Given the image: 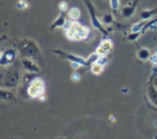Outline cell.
Returning <instances> with one entry per match:
<instances>
[{
	"mask_svg": "<svg viewBox=\"0 0 157 139\" xmlns=\"http://www.w3.org/2000/svg\"><path fill=\"white\" fill-rule=\"evenodd\" d=\"M70 16L72 17V18H77L78 16H79V11L77 10V9H75V8H74V9H72L71 11H70Z\"/></svg>",
	"mask_w": 157,
	"mask_h": 139,
	"instance_id": "obj_1",
	"label": "cell"
},
{
	"mask_svg": "<svg viewBox=\"0 0 157 139\" xmlns=\"http://www.w3.org/2000/svg\"><path fill=\"white\" fill-rule=\"evenodd\" d=\"M72 79H73L74 81H78V80H79V75H78V73H74V75L72 76Z\"/></svg>",
	"mask_w": 157,
	"mask_h": 139,
	"instance_id": "obj_2",
	"label": "cell"
},
{
	"mask_svg": "<svg viewBox=\"0 0 157 139\" xmlns=\"http://www.w3.org/2000/svg\"><path fill=\"white\" fill-rule=\"evenodd\" d=\"M60 7H62L61 9H65V8L67 7V5H66L64 2H63V3H61V4H60Z\"/></svg>",
	"mask_w": 157,
	"mask_h": 139,
	"instance_id": "obj_3",
	"label": "cell"
},
{
	"mask_svg": "<svg viewBox=\"0 0 157 139\" xmlns=\"http://www.w3.org/2000/svg\"><path fill=\"white\" fill-rule=\"evenodd\" d=\"M141 27V26L140 25H135L134 27H133V31H138L137 30V28H140Z\"/></svg>",
	"mask_w": 157,
	"mask_h": 139,
	"instance_id": "obj_4",
	"label": "cell"
},
{
	"mask_svg": "<svg viewBox=\"0 0 157 139\" xmlns=\"http://www.w3.org/2000/svg\"><path fill=\"white\" fill-rule=\"evenodd\" d=\"M72 65H73V68H75V69L78 68V64L77 63H73Z\"/></svg>",
	"mask_w": 157,
	"mask_h": 139,
	"instance_id": "obj_5",
	"label": "cell"
}]
</instances>
